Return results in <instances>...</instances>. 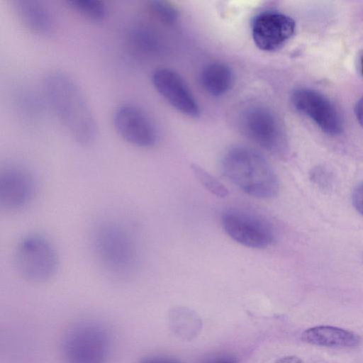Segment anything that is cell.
Instances as JSON below:
<instances>
[{
    "mask_svg": "<svg viewBox=\"0 0 363 363\" xmlns=\"http://www.w3.org/2000/svg\"><path fill=\"white\" fill-rule=\"evenodd\" d=\"M43 91L59 121L70 136L82 145L96 139V124L89 105L77 82L60 72L43 79Z\"/></svg>",
    "mask_w": 363,
    "mask_h": 363,
    "instance_id": "cell-1",
    "label": "cell"
},
{
    "mask_svg": "<svg viewBox=\"0 0 363 363\" xmlns=\"http://www.w3.org/2000/svg\"><path fill=\"white\" fill-rule=\"evenodd\" d=\"M221 168L231 182L250 196L269 199L279 191V179L272 167L255 150L230 149L222 160Z\"/></svg>",
    "mask_w": 363,
    "mask_h": 363,
    "instance_id": "cell-2",
    "label": "cell"
},
{
    "mask_svg": "<svg viewBox=\"0 0 363 363\" xmlns=\"http://www.w3.org/2000/svg\"><path fill=\"white\" fill-rule=\"evenodd\" d=\"M93 247L99 263L110 275L124 278L133 273L137 248L131 233L120 223L99 225L94 234Z\"/></svg>",
    "mask_w": 363,
    "mask_h": 363,
    "instance_id": "cell-3",
    "label": "cell"
},
{
    "mask_svg": "<svg viewBox=\"0 0 363 363\" xmlns=\"http://www.w3.org/2000/svg\"><path fill=\"white\" fill-rule=\"evenodd\" d=\"M111 340L106 328L91 320L75 323L64 332L60 345L64 363H108Z\"/></svg>",
    "mask_w": 363,
    "mask_h": 363,
    "instance_id": "cell-4",
    "label": "cell"
},
{
    "mask_svg": "<svg viewBox=\"0 0 363 363\" xmlns=\"http://www.w3.org/2000/svg\"><path fill=\"white\" fill-rule=\"evenodd\" d=\"M14 263L25 280L41 283L50 280L57 269L58 259L52 243L43 236L30 235L18 243Z\"/></svg>",
    "mask_w": 363,
    "mask_h": 363,
    "instance_id": "cell-5",
    "label": "cell"
},
{
    "mask_svg": "<svg viewBox=\"0 0 363 363\" xmlns=\"http://www.w3.org/2000/svg\"><path fill=\"white\" fill-rule=\"evenodd\" d=\"M227 235L235 242L251 248H264L274 240L271 224L263 218L240 209H229L221 216Z\"/></svg>",
    "mask_w": 363,
    "mask_h": 363,
    "instance_id": "cell-6",
    "label": "cell"
},
{
    "mask_svg": "<svg viewBox=\"0 0 363 363\" xmlns=\"http://www.w3.org/2000/svg\"><path fill=\"white\" fill-rule=\"evenodd\" d=\"M241 128L253 142L277 155L286 150L285 135L277 116L264 106H253L241 116Z\"/></svg>",
    "mask_w": 363,
    "mask_h": 363,
    "instance_id": "cell-7",
    "label": "cell"
},
{
    "mask_svg": "<svg viewBox=\"0 0 363 363\" xmlns=\"http://www.w3.org/2000/svg\"><path fill=\"white\" fill-rule=\"evenodd\" d=\"M294 107L311 118L324 133L339 135L343 129L341 116L335 105L321 93L309 89L298 88L291 94Z\"/></svg>",
    "mask_w": 363,
    "mask_h": 363,
    "instance_id": "cell-8",
    "label": "cell"
},
{
    "mask_svg": "<svg viewBox=\"0 0 363 363\" xmlns=\"http://www.w3.org/2000/svg\"><path fill=\"white\" fill-rule=\"evenodd\" d=\"M113 122L118 135L130 144L150 147L157 141L155 123L139 106L130 104L120 106L114 112Z\"/></svg>",
    "mask_w": 363,
    "mask_h": 363,
    "instance_id": "cell-9",
    "label": "cell"
},
{
    "mask_svg": "<svg viewBox=\"0 0 363 363\" xmlns=\"http://www.w3.org/2000/svg\"><path fill=\"white\" fill-rule=\"evenodd\" d=\"M292 18L279 12L266 11L257 15L252 24V36L256 46L263 51L279 49L294 34Z\"/></svg>",
    "mask_w": 363,
    "mask_h": 363,
    "instance_id": "cell-10",
    "label": "cell"
},
{
    "mask_svg": "<svg viewBox=\"0 0 363 363\" xmlns=\"http://www.w3.org/2000/svg\"><path fill=\"white\" fill-rule=\"evenodd\" d=\"M35 182L31 173L25 167L10 164L0 172V207L14 211L25 207L32 199Z\"/></svg>",
    "mask_w": 363,
    "mask_h": 363,
    "instance_id": "cell-11",
    "label": "cell"
},
{
    "mask_svg": "<svg viewBox=\"0 0 363 363\" xmlns=\"http://www.w3.org/2000/svg\"><path fill=\"white\" fill-rule=\"evenodd\" d=\"M152 82L157 91L174 108L191 117L199 113L198 104L182 77L167 68L156 69Z\"/></svg>",
    "mask_w": 363,
    "mask_h": 363,
    "instance_id": "cell-12",
    "label": "cell"
},
{
    "mask_svg": "<svg viewBox=\"0 0 363 363\" xmlns=\"http://www.w3.org/2000/svg\"><path fill=\"white\" fill-rule=\"evenodd\" d=\"M13 6L18 20L29 31L40 35L52 33L55 19L43 3L35 0H17Z\"/></svg>",
    "mask_w": 363,
    "mask_h": 363,
    "instance_id": "cell-13",
    "label": "cell"
},
{
    "mask_svg": "<svg viewBox=\"0 0 363 363\" xmlns=\"http://www.w3.org/2000/svg\"><path fill=\"white\" fill-rule=\"evenodd\" d=\"M301 339L311 345L339 349L356 348L361 342L359 336L353 332L328 325L308 328L302 333Z\"/></svg>",
    "mask_w": 363,
    "mask_h": 363,
    "instance_id": "cell-14",
    "label": "cell"
},
{
    "mask_svg": "<svg viewBox=\"0 0 363 363\" xmlns=\"http://www.w3.org/2000/svg\"><path fill=\"white\" fill-rule=\"evenodd\" d=\"M200 82L203 89L210 95L222 96L232 86L233 72L225 64L210 63L202 69Z\"/></svg>",
    "mask_w": 363,
    "mask_h": 363,
    "instance_id": "cell-15",
    "label": "cell"
},
{
    "mask_svg": "<svg viewBox=\"0 0 363 363\" xmlns=\"http://www.w3.org/2000/svg\"><path fill=\"white\" fill-rule=\"evenodd\" d=\"M130 49L143 55H152L160 49L159 39L154 32L144 26L131 28L127 33Z\"/></svg>",
    "mask_w": 363,
    "mask_h": 363,
    "instance_id": "cell-16",
    "label": "cell"
},
{
    "mask_svg": "<svg viewBox=\"0 0 363 363\" xmlns=\"http://www.w3.org/2000/svg\"><path fill=\"white\" fill-rule=\"evenodd\" d=\"M69 7L81 16L94 22L104 20L107 9L104 1L99 0H72L68 1Z\"/></svg>",
    "mask_w": 363,
    "mask_h": 363,
    "instance_id": "cell-17",
    "label": "cell"
},
{
    "mask_svg": "<svg viewBox=\"0 0 363 363\" xmlns=\"http://www.w3.org/2000/svg\"><path fill=\"white\" fill-rule=\"evenodd\" d=\"M191 169L196 178L207 191L218 197L228 196V189L216 177L196 164H192Z\"/></svg>",
    "mask_w": 363,
    "mask_h": 363,
    "instance_id": "cell-18",
    "label": "cell"
},
{
    "mask_svg": "<svg viewBox=\"0 0 363 363\" xmlns=\"http://www.w3.org/2000/svg\"><path fill=\"white\" fill-rule=\"evenodd\" d=\"M149 9L157 20L167 25L174 23L177 18L175 8L165 1H150Z\"/></svg>",
    "mask_w": 363,
    "mask_h": 363,
    "instance_id": "cell-19",
    "label": "cell"
},
{
    "mask_svg": "<svg viewBox=\"0 0 363 363\" xmlns=\"http://www.w3.org/2000/svg\"><path fill=\"white\" fill-rule=\"evenodd\" d=\"M352 199L353 206L363 216V182L354 189Z\"/></svg>",
    "mask_w": 363,
    "mask_h": 363,
    "instance_id": "cell-20",
    "label": "cell"
},
{
    "mask_svg": "<svg viewBox=\"0 0 363 363\" xmlns=\"http://www.w3.org/2000/svg\"><path fill=\"white\" fill-rule=\"evenodd\" d=\"M138 363H181L178 361L159 357H147L141 359Z\"/></svg>",
    "mask_w": 363,
    "mask_h": 363,
    "instance_id": "cell-21",
    "label": "cell"
},
{
    "mask_svg": "<svg viewBox=\"0 0 363 363\" xmlns=\"http://www.w3.org/2000/svg\"><path fill=\"white\" fill-rule=\"evenodd\" d=\"M354 112L358 122L363 127V96L356 103Z\"/></svg>",
    "mask_w": 363,
    "mask_h": 363,
    "instance_id": "cell-22",
    "label": "cell"
},
{
    "mask_svg": "<svg viewBox=\"0 0 363 363\" xmlns=\"http://www.w3.org/2000/svg\"><path fill=\"white\" fill-rule=\"evenodd\" d=\"M277 363H302V361L297 357L288 356L279 359Z\"/></svg>",
    "mask_w": 363,
    "mask_h": 363,
    "instance_id": "cell-23",
    "label": "cell"
},
{
    "mask_svg": "<svg viewBox=\"0 0 363 363\" xmlns=\"http://www.w3.org/2000/svg\"><path fill=\"white\" fill-rule=\"evenodd\" d=\"M214 363H236V362L232 359H223L218 360Z\"/></svg>",
    "mask_w": 363,
    "mask_h": 363,
    "instance_id": "cell-24",
    "label": "cell"
},
{
    "mask_svg": "<svg viewBox=\"0 0 363 363\" xmlns=\"http://www.w3.org/2000/svg\"><path fill=\"white\" fill-rule=\"evenodd\" d=\"M360 69H361V73L363 76V54L362 55V56L360 57Z\"/></svg>",
    "mask_w": 363,
    "mask_h": 363,
    "instance_id": "cell-25",
    "label": "cell"
}]
</instances>
